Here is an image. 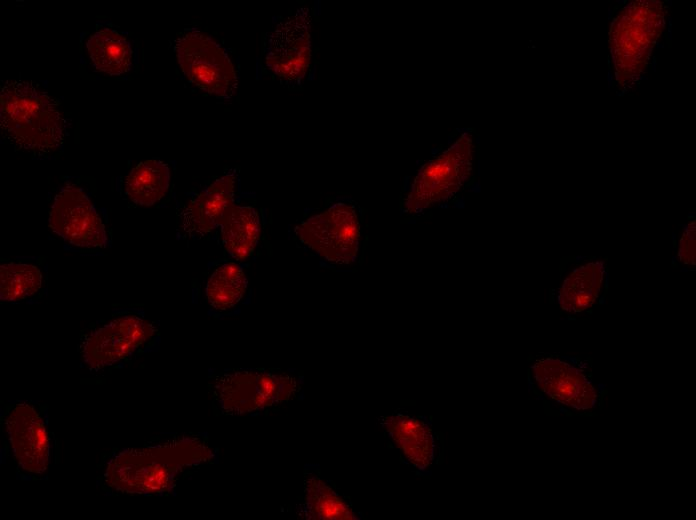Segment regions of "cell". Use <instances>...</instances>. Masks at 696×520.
Returning <instances> with one entry per match:
<instances>
[{
	"instance_id": "d6986e66",
	"label": "cell",
	"mask_w": 696,
	"mask_h": 520,
	"mask_svg": "<svg viewBox=\"0 0 696 520\" xmlns=\"http://www.w3.org/2000/svg\"><path fill=\"white\" fill-rule=\"evenodd\" d=\"M307 509L316 519H354L350 507L323 481L312 477L306 482Z\"/></svg>"
},
{
	"instance_id": "2e32d148",
	"label": "cell",
	"mask_w": 696,
	"mask_h": 520,
	"mask_svg": "<svg viewBox=\"0 0 696 520\" xmlns=\"http://www.w3.org/2000/svg\"><path fill=\"white\" fill-rule=\"evenodd\" d=\"M170 183V171L158 160H147L138 164L126 177L125 193L141 206H150L166 193Z\"/></svg>"
},
{
	"instance_id": "5bb4252c",
	"label": "cell",
	"mask_w": 696,
	"mask_h": 520,
	"mask_svg": "<svg viewBox=\"0 0 696 520\" xmlns=\"http://www.w3.org/2000/svg\"><path fill=\"white\" fill-rule=\"evenodd\" d=\"M222 241L235 259L249 257L260 235V218L251 206L234 205L221 223Z\"/></svg>"
},
{
	"instance_id": "4fadbf2b",
	"label": "cell",
	"mask_w": 696,
	"mask_h": 520,
	"mask_svg": "<svg viewBox=\"0 0 696 520\" xmlns=\"http://www.w3.org/2000/svg\"><path fill=\"white\" fill-rule=\"evenodd\" d=\"M605 263L602 260L586 263L572 271L564 280L559 292L563 310L580 312L596 301L604 280Z\"/></svg>"
},
{
	"instance_id": "6da1fadb",
	"label": "cell",
	"mask_w": 696,
	"mask_h": 520,
	"mask_svg": "<svg viewBox=\"0 0 696 520\" xmlns=\"http://www.w3.org/2000/svg\"><path fill=\"white\" fill-rule=\"evenodd\" d=\"M0 122L4 137L13 146L34 154L55 151L65 138V119L57 103L28 81L3 84Z\"/></svg>"
},
{
	"instance_id": "8992f818",
	"label": "cell",
	"mask_w": 696,
	"mask_h": 520,
	"mask_svg": "<svg viewBox=\"0 0 696 520\" xmlns=\"http://www.w3.org/2000/svg\"><path fill=\"white\" fill-rule=\"evenodd\" d=\"M311 14L306 7L281 20L270 32L265 61L267 67L286 81L301 80L310 65Z\"/></svg>"
},
{
	"instance_id": "52a82bcc",
	"label": "cell",
	"mask_w": 696,
	"mask_h": 520,
	"mask_svg": "<svg viewBox=\"0 0 696 520\" xmlns=\"http://www.w3.org/2000/svg\"><path fill=\"white\" fill-rule=\"evenodd\" d=\"M50 228L66 242L77 247H105V226L92 202L76 186L64 187L56 196L49 213Z\"/></svg>"
},
{
	"instance_id": "ffe728a7",
	"label": "cell",
	"mask_w": 696,
	"mask_h": 520,
	"mask_svg": "<svg viewBox=\"0 0 696 520\" xmlns=\"http://www.w3.org/2000/svg\"><path fill=\"white\" fill-rule=\"evenodd\" d=\"M696 229L695 222H690L684 226V231L679 243V259L687 265H695L696 252Z\"/></svg>"
},
{
	"instance_id": "7a4b0ae2",
	"label": "cell",
	"mask_w": 696,
	"mask_h": 520,
	"mask_svg": "<svg viewBox=\"0 0 696 520\" xmlns=\"http://www.w3.org/2000/svg\"><path fill=\"white\" fill-rule=\"evenodd\" d=\"M472 169V139L462 134L448 149L424 164L416 175L406 201V211L420 213L453 197Z\"/></svg>"
},
{
	"instance_id": "9c48e42d",
	"label": "cell",
	"mask_w": 696,
	"mask_h": 520,
	"mask_svg": "<svg viewBox=\"0 0 696 520\" xmlns=\"http://www.w3.org/2000/svg\"><path fill=\"white\" fill-rule=\"evenodd\" d=\"M157 449H131L120 452L108 464L105 478L115 490L155 494L170 485V469Z\"/></svg>"
},
{
	"instance_id": "9a60e30c",
	"label": "cell",
	"mask_w": 696,
	"mask_h": 520,
	"mask_svg": "<svg viewBox=\"0 0 696 520\" xmlns=\"http://www.w3.org/2000/svg\"><path fill=\"white\" fill-rule=\"evenodd\" d=\"M86 46L96 70L109 75H121L129 70L132 49L126 38L118 31L99 30L89 38Z\"/></svg>"
},
{
	"instance_id": "7c38bea8",
	"label": "cell",
	"mask_w": 696,
	"mask_h": 520,
	"mask_svg": "<svg viewBox=\"0 0 696 520\" xmlns=\"http://www.w3.org/2000/svg\"><path fill=\"white\" fill-rule=\"evenodd\" d=\"M384 426L390 437L407 459L418 469H426L436 453L432 429L424 419L397 413L385 419Z\"/></svg>"
},
{
	"instance_id": "30bf717a",
	"label": "cell",
	"mask_w": 696,
	"mask_h": 520,
	"mask_svg": "<svg viewBox=\"0 0 696 520\" xmlns=\"http://www.w3.org/2000/svg\"><path fill=\"white\" fill-rule=\"evenodd\" d=\"M6 427L18 464L31 473L44 472L49 463V437L35 408L25 403L15 405Z\"/></svg>"
},
{
	"instance_id": "cb8c5ba5",
	"label": "cell",
	"mask_w": 696,
	"mask_h": 520,
	"mask_svg": "<svg viewBox=\"0 0 696 520\" xmlns=\"http://www.w3.org/2000/svg\"><path fill=\"white\" fill-rule=\"evenodd\" d=\"M657 47H658V48H662V47H663V45H662V44H659V43H657Z\"/></svg>"
},
{
	"instance_id": "e0dca14e",
	"label": "cell",
	"mask_w": 696,
	"mask_h": 520,
	"mask_svg": "<svg viewBox=\"0 0 696 520\" xmlns=\"http://www.w3.org/2000/svg\"><path fill=\"white\" fill-rule=\"evenodd\" d=\"M247 278L235 263H225L212 273L207 285L206 296L210 305L217 310L234 307L244 296Z\"/></svg>"
},
{
	"instance_id": "5b68a950",
	"label": "cell",
	"mask_w": 696,
	"mask_h": 520,
	"mask_svg": "<svg viewBox=\"0 0 696 520\" xmlns=\"http://www.w3.org/2000/svg\"><path fill=\"white\" fill-rule=\"evenodd\" d=\"M295 387V380L289 376L236 371L218 377L214 390L225 412L242 414L288 399Z\"/></svg>"
},
{
	"instance_id": "ba28073f",
	"label": "cell",
	"mask_w": 696,
	"mask_h": 520,
	"mask_svg": "<svg viewBox=\"0 0 696 520\" xmlns=\"http://www.w3.org/2000/svg\"><path fill=\"white\" fill-rule=\"evenodd\" d=\"M155 331L151 323L138 316L117 318L85 338L82 344L84 362L92 369L110 366L133 353Z\"/></svg>"
},
{
	"instance_id": "8fae6325",
	"label": "cell",
	"mask_w": 696,
	"mask_h": 520,
	"mask_svg": "<svg viewBox=\"0 0 696 520\" xmlns=\"http://www.w3.org/2000/svg\"><path fill=\"white\" fill-rule=\"evenodd\" d=\"M235 181V174L227 173L190 201L181 214L183 229L190 235L202 236L220 226L235 205Z\"/></svg>"
},
{
	"instance_id": "3957f363",
	"label": "cell",
	"mask_w": 696,
	"mask_h": 520,
	"mask_svg": "<svg viewBox=\"0 0 696 520\" xmlns=\"http://www.w3.org/2000/svg\"><path fill=\"white\" fill-rule=\"evenodd\" d=\"M174 51L185 77L201 90L231 98L238 87L234 65L226 51L210 36L196 30L175 40Z\"/></svg>"
},
{
	"instance_id": "277c9868",
	"label": "cell",
	"mask_w": 696,
	"mask_h": 520,
	"mask_svg": "<svg viewBox=\"0 0 696 520\" xmlns=\"http://www.w3.org/2000/svg\"><path fill=\"white\" fill-rule=\"evenodd\" d=\"M296 234L325 260L348 264L357 256L360 223L355 208L340 202L301 223Z\"/></svg>"
},
{
	"instance_id": "44dd1931",
	"label": "cell",
	"mask_w": 696,
	"mask_h": 520,
	"mask_svg": "<svg viewBox=\"0 0 696 520\" xmlns=\"http://www.w3.org/2000/svg\"><path fill=\"white\" fill-rule=\"evenodd\" d=\"M612 81H613V76H612L611 70L609 69V71H608V86L609 87H611Z\"/></svg>"
},
{
	"instance_id": "603a6c76",
	"label": "cell",
	"mask_w": 696,
	"mask_h": 520,
	"mask_svg": "<svg viewBox=\"0 0 696 520\" xmlns=\"http://www.w3.org/2000/svg\"><path fill=\"white\" fill-rule=\"evenodd\" d=\"M608 12H609V13H608V17H609V19H610V18H611V14H612L611 9H609Z\"/></svg>"
},
{
	"instance_id": "7402d4cb",
	"label": "cell",
	"mask_w": 696,
	"mask_h": 520,
	"mask_svg": "<svg viewBox=\"0 0 696 520\" xmlns=\"http://www.w3.org/2000/svg\"><path fill=\"white\" fill-rule=\"evenodd\" d=\"M652 69H653L654 71L656 70V58H655V57L653 58Z\"/></svg>"
},
{
	"instance_id": "ac0fdd59",
	"label": "cell",
	"mask_w": 696,
	"mask_h": 520,
	"mask_svg": "<svg viewBox=\"0 0 696 520\" xmlns=\"http://www.w3.org/2000/svg\"><path fill=\"white\" fill-rule=\"evenodd\" d=\"M42 274L30 264L8 263L0 266V298L17 301L35 294L41 287Z\"/></svg>"
}]
</instances>
